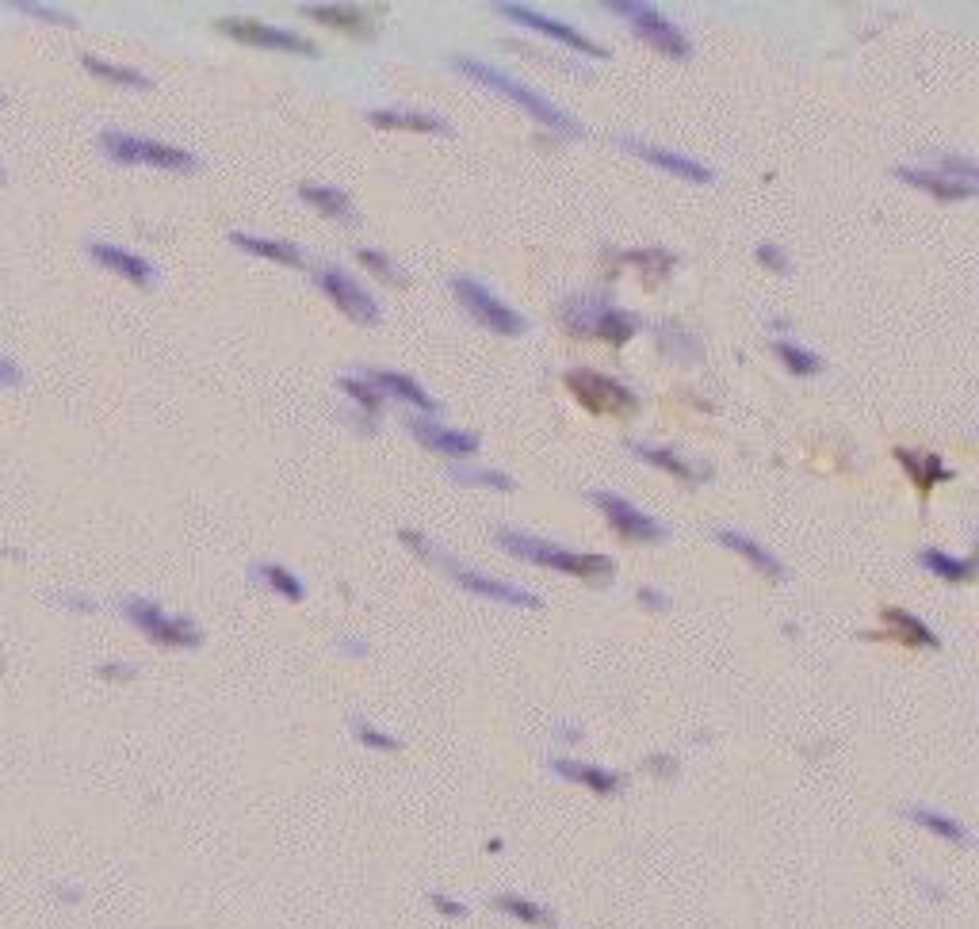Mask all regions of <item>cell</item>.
<instances>
[{
    "label": "cell",
    "instance_id": "cell-1",
    "mask_svg": "<svg viewBox=\"0 0 979 929\" xmlns=\"http://www.w3.org/2000/svg\"><path fill=\"white\" fill-rule=\"evenodd\" d=\"M452 62V69H459L463 77H471L475 85H482V88H494V92H501L505 100H513L517 108H524L536 123H544L547 130H555V134H566V138H578L582 134V123L570 115V111H563L555 100H547V96H540L536 88H528L524 81H517V77H509V73H501L498 65H490V62H482V58H471V54H452L448 58Z\"/></svg>",
    "mask_w": 979,
    "mask_h": 929
},
{
    "label": "cell",
    "instance_id": "cell-2",
    "mask_svg": "<svg viewBox=\"0 0 979 929\" xmlns=\"http://www.w3.org/2000/svg\"><path fill=\"white\" fill-rule=\"evenodd\" d=\"M498 547H505L509 555H517L524 562H536V566H551L559 574H570V578H586V582H605L616 574V562L605 559V555H582V551H566L559 543L536 540V536H524V532H509V528H498Z\"/></svg>",
    "mask_w": 979,
    "mask_h": 929
},
{
    "label": "cell",
    "instance_id": "cell-3",
    "mask_svg": "<svg viewBox=\"0 0 979 929\" xmlns=\"http://www.w3.org/2000/svg\"><path fill=\"white\" fill-rule=\"evenodd\" d=\"M96 146L115 165H150V169H165V173H196L199 169L196 153L169 146V142H157V138H146V134L100 130Z\"/></svg>",
    "mask_w": 979,
    "mask_h": 929
},
{
    "label": "cell",
    "instance_id": "cell-4",
    "mask_svg": "<svg viewBox=\"0 0 979 929\" xmlns=\"http://www.w3.org/2000/svg\"><path fill=\"white\" fill-rule=\"evenodd\" d=\"M559 314H563V325L574 337H597V341H609V345H624L639 329V322L631 314L612 306L609 299H593V295L566 299Z\"/></svg>",
    "mask_w": 979,
    "mask_h": 929
},
{
    "label": "cell",
    "instance_id": "cell-5",
    "mask_svg": "<svg viewBox=\"0 0 979 929\" xmlns=\"http://www.w3.org/2000/svg\"><path fill=\"white\" fill-rule=\"evenodd\" d=\"M123 616L131 620L150 643L157 647H169V650H196L203 643V631H199L188 616H173V612H165V608L157 605L153 597H127L123 601Z\"/></svg>",
    "mask_w": 979,
    "mask_h": 929
},
{
    "label": "cell",
    "instance_id": "cell-6",
    "mask_svg": "<svg viewBox=\"0 0 979 929\" xmlns=\"http://www.w3.org/2000/svg\"><path fill=\"white\" fill-rule=\"evenodd\" d=\"M566 387H570V394L589 413H597V417H631V413L639 410V394L635 390L593 368L566 371Z\"/></svg>",
    "mask_w": 979,
    "mask_h": 929
},
{
    "label": "cell",
    "instance_id": "cell-7",
    "mask_svg": "<svg viewBox=\"0 0 979 929\" xmlns=\"http://www.w3.org/2000/svg\"><path fill=\"white\" fill-rule=\"evenodd\" d=\"M452 291H456V299L463 306H467V314L475 318L479 325H486V329H494V333H501V337H521V333H528V318L524 314H517L513 306H505L490 291V287H482L479 280H471V276H452Z\"/></svg>",
    "mask_w": 979,
    "mask_h": 929
},
{
    "label": "cell",
    "instance_id": "cell-8",
    "mask_svg": "<svg viewBox=\"0 0 979 929\" xmlns=\"http://www.w3.org/2000/svg\"><path fill=\"white\" fill-rule=\"evenodd\" d=\"M605 8L609 12H620L624 20L631 23V31L643 39L647 46H654L658 54H670V58H689L693 54V46L689 39L677 31L674 23L666 20L654 4H631V0H605Z\"/></svg>",
    "mask_w": 979,
    "mask_h": 929
},
{
    "label": "cell",
    "instance_id": "cell-9",
    "mask_svg": "<svg viewBox=\"0 0 979 929\" xmlns=\"http://www.w3.org/2000/svg\"><path fill=\"white\" fill-rule=\"evenodd\" d=\"M421 559H433V562H444V570L456 578L463 589H471V593H479L486 601H501V605H513V608H540V597L532 593V589H524V585H513V582H501V578H486L479 570H471V566H463V562L448 559V555H440L433 543H429V551L421 555Z\"/></svg>",
    "mask_w": 979,
    "mask_h": 929
},
{
    "label": "cell",
    "instance_id": "cell-10",
    "mask_svg": "<svg viewBox=\"0 0 979 929\" xmlns=\"http://www.w3.org/2000/svg\"><path fill=\"white\" fill-rule=\"evenodd\" d=\"M589 501L605 513V520H609L612 532H616L620 540H628V543H662L666 540V528H662L654 517H647L643 509H635L628 497L612 494V490H593Z\"/></svg>",
    "mask_w": 979,
    "mask_h": 929
},
{
    "label": "cell",
    "instance_id": "cell-11",
    "mask_svg": "<svg viewBox=\"0 0 979 929\" xmlns=\"http://www.w3.org/2000/svg\"><path fill=\"white\" fill-rule=\"evenodd\" d=\"M318 287L326 291V299L341 314H349L356 325H379V303H375V295H371L364 283H356L345 272V268H318Z\"/></svg>",
    "mask_w": 979,
    "mask_h": 929
},
{
    "label": "cell",
    "instance_id": "cell-12",
    "mask_svg": "<svg viewBox=\"0 0 979 929\" xmlns=\"http://www.w3.org/2000/svg\"><path fill=\"white\" fill-rule=\"evenodd\" d=\"M498 12L505 16V20L521 23V27H528V31H536V35H547L551 43L566 46V50H578V54H589V58H609V50L597 46L589 35H582L578 27H570V23H563V20H551V16L528 8V4H498Z\"/></svg>",
    "mask_w": 979,
    "mask_h": 929
},
{
    "label": "cell",
    "instance_id": "cell-13",
    "mask_svg": "<svg viewBox=\"0 0 979 929\" xmlns=\"http://www.w3.org/2000/svg\"><path fill=\"white\" fill-rule=\"evenodd\" d=\"M218 31L222 35H230V39H238L245 46H261V50H283V54H306V58H318L322 50L303 39V35H295V31H287V27H272V23H261V20H222L218 23Z\"/></svg>",
    "mask_w": 979,
    "mask_h": 929
},
{
    "label": "cell",
    "instance_id": "cell-14",
    "mask_svg": "<svg viewBox=\"0 0 979 929\" xmlns=\"http://www.w3.org/2000/svg\"><path fill=\"white\" fill-rule=\"evenodd\" d=\"M616 146L635 153V157H643L647 165L662 169V173H674V176H681V180H689V184H712V180H716V173H712L704 161H697V157H685V153H677V150H662V146H651V142H639V138H631V134H620Z\"/></svg>",
    "mask_w": 979,
    "mask_h": 929
},
{
    "label": "cell",
    "instance_id": "cell-15",
    "mask_svg": "<svg viewBox=\"0 0 979 929\" xmlns=\"http://www.w3.org/2000/svg\"><path fill=\"white\" fill-rule=\"evenodd\" d=\"M88 257L96 260L100 268H108L115 276H123L127 283L134 287H153L157 283V268H153V260L138 257L131 249H123V245H111V241H88Z\"/></svg>",
    "mask_w": 979,
    "mask_h": 929
},
{
    "label": "cell",
    "instance_id": "cell-16",
    "mask_svg": "<svg viewBox=\"0 0 979 929\" xmlns=\"http://www.w3.org/2000/svg\"><path fill=\"white\" fill-rule=\"evenodd\" d=\"M410 433H414L425 448H433V452H440V455H452V459H467V455L479 452V436L448 429V425H440V421H433V417H410Z\"/></svg>",
    "mask_w": 979,
    "mask_h": 929
},
{
    "label": "cell",
    "instance_id": "cell-17",
    "mask_svg": "<svg viewBox=\"0 0 979 929\" xmlns=\"http://www.w3.org/2000/svg\"><path fill=\"white\" fill-rule=\"evenodd\" d=\"M364 383H371L379 394H394V398H402V402H410V406H417V410H425V413L440 410V402H436L433 394L421 387V383H414L410 375H402V371L368 368L364 371Z\"/></svg>",
    "mask_w": 979,
    "mask_h": 929
},
{
    "label": "cell",
    "instance_id": "cell-18",
    "mask_svg": "<svg viewBox=\"0 0 979 929\" xmlns=\"http://www.w3.org/2000/svg\"><path fill=\"white\" fill-rule=\"evenodd\" d=\"M895 176L907 180V184H914V188H922V192H930L934 199H941V203H960V199H972V195H976V184H964V180H953V176L930 173V169L899 165Z\"/></svg>",
    "mask_w": 979,
    "mask_h": 929
},
{
    "label": "cell",
    "instance_id": "cell-19",
    "mask_svg": "<svg viewBox=\"0 0 979 929\" xmlns=\"http://www.w3.org/2000/svg\"><path fill=\"white\" fill-rule=\"evenodd\" d=\"M551 769H555L563 780L586 784L589 792H597V796H612V792H620V788H624V777H620V773H609V769H601V765H586V761L555 757V761H551Z\"/></svg>",
    "mask_w": 979,
    "mask_h": 929
},
{
    "label": "cell",
    "instance_id": "cell-20",
    "mask_svg": "<svg viewBox=\"0 0 979 929\" xmlns=\"http://www.w3.org/2000/svg\"><path fill=\"white\" fill-rule=\"evenodd\" d=\"M716 540L723 543V547H731L735 555H742V559L750 562L754 570L769 574V578H777V582H784V578H788V570L781 566V559H777V555H769V551H765V547L754 540V536H746V532H735V528H719Z\"/></svg>",
    "mask_w": 979,
    "mask_h": 929
},
{
    "label": "cell",
    "instance_id": "cell-21",
    "mask_svg": "<svg viewBox=\"0 0 979 929\" xmlns=\"http://www.w3.org/2000/svg\"><path fill=\"white\" fill-rule=\"evenodd\" d=\"M371 127L383 130H417V134H448V119H440L433 111H402V108H379L368 115Z\"/></svg>",
    "mask_w": 979,
    "mask_h": 929
},
{
    "label": "cell",
    "instance_id": "cell-22",
    "mask_svg": "<svg viewBox=\"0 0 979 929\" xmlns=\"http://www.w3.org/2000/svg\"><path fill=\"white\" fill-rule=\"evenodd\" d=\"M628 452L635 455V459H643V463H651V467H658V471H666V475H674V478H681V482H689V486H697L700 478H708L700 467H693L685 455H677V452H670V448H654V444H628Z\"/></svg>",
    "mask_w": 979,
    "mask_h": 929
},
{
    "label": "cell",
    "instance_id": "cell-23",
    "mask_svg": "<svg viewBox=\"0 0 979 929\" xmlns=\"http://www.w3.org/2000/svg\"><path fill=\"white\" fill-rule=\"evenodd\" d=\"M903 815L911 822H918L922 830H930L934 838H945V842L953 845H972V834H968V826L957 822L953 815H941L934 807H922V803H911V807H903Z\"/></svg>",
    "mask_w": 979,
    "mask_h": 929
},
{
    "label": "cell",
    "instance_id": "cell-24",
    "mask_svg": "<svg viewBox=\"0 0 979 929\" xmlns=\"http://www.w3.org/2000/svg\"><path fill=\"white\" fill-rule=\"evenodd\" d=\"M230 245H238V249H245V253H253V257H261V260L287 264V268H306V257L295 249V245H287V241L257 238V234H241V230H234V234H230Z\"/></svg>",
    "mask_w": 979,
    "mask_h": 929
},
{
    "label": "cell",
    "instance_id": "cell-25",
    "mask_svg": "<svg viewBox=\"0 0 979 929\" xmlns=\"http://www.w3.org/2000/svg\"><path fill=\"white\" fill-rule=\"evenodd\" d=\"M880 616H884V624H888V635H895L899 643H907V647H930V650L941 647V639H937L934 631L922 624L918 616H911V612H903V608H884Z\"/></svg>",
    "mask_w": 979,
    "mask_h": 929
},
{
    "label": "cell",
    "instance_id": "cell-26",
    "mask_svg": "<svg viewBox=\"0 0 979 929\" xmlns=\"http://www.w3.org/2000/svg\"><path fill=\"white\" fill-rule=\"evenodd\" d=\"M895 459H899V463L911 471V482L918 486V494H922V497L930 494L937 482H949V478H953V471H949V467H945L937 455H914V452H907V448H899V452H895Z\"/></svg>",
    "mask_w": 979,
    "mask_h": 929
},
{
    "label": "cell",
    "instance_id": "cell-27",
    "mask_svg": "<svg viewBox=\"0 0 979 929\" xmlns=\"http://www.w3.org/2000/svg\"><path fill=\"white\" fill-rule=\"evenodd\" d=\"M494 907L501 914H509V918H517L524 926H540V929H555V910H547L544 903H532V899H524L517 891H505L494 899Z\"/></svg>",
    "mask_w": 979,
    "mask_h": 929
},
{
    "label": "cell",
    "instance_id": "cell-28",
    "mask_svg": "<svg viewBox=\"0 0 979 929\" xmlns=\"http://www.w3.org/2000/svg\"><path fill=\"white\" fill-rule=\"evenodd\" d=\"M299 195H303L310 207H318L322 215L341 218V222H352L356 218V207L352 199L341 188H326V184H299Z\"/></svg>",
    "mask_w": 979,
    "mask_h": 929
},
{
    "label": "cell",
    "instance_id": "cell-29",
    "mask_svg": "<svg viewBox=\"0 0 979 929\" xmlns=\"http://www.w3.org/2000/svg\"><path fill=\"white\" fill-rule=\"evenodd\" d=\"M303 16L326 23V27H345V31H368V12L364 8H349V4H310Z\"/></svg>",
    "mask_w": 979,
    "mask_h": 929
},
{
    "label": "cell",
    "instance_id": "cell-30",
    "mask_svg": "<svg viewBox=\"0 0 979 929\" xmlns=\"http://www.w3.org/2000/svg\"><path fill=\"white\" fill-rule=\"evenodd\" d=\"M918 559H922V566H926L930 574L945 578V582H972V578H976V562L953 559V555H945V551H937V547H926Z\"/></svg>",
    "mask_w": 979,
    "mask_h": 929
},
{
    "label": "cell",
    "instance_id": "cell-31",
    "mask_svg": "<svg viewBox=\"0 0 979 929\" xmlns=\"http://www.w3.org/2000/svg\"><path fill=\"white\" fill-rule=\"evenodd\" d=\"M85 69L92 77H100V81H108V85H123V88H153V81L146 73H138V69H127V65H115V62H104V58H96V54H85L81 58Z\"/></svg>",
    "mask_w": 979,
    "mask_h": 929
},
{
    "label": "cell",
    "instance_id": "cell-32",
    "mask_svg": "<svg viewBox=\"0 0 979 929\" xmlns=\"http://www.w3.org/2000/svg\"><path fill=\"white\" fill-rule=\"evenodd\" d=\"M253 578L257 582H264L268 589H276L280 597H287V601H303L306 597V589H303V582L287 570V566H280V562H257L253 566Z\"/></svg>",
    "mask_w": 979,
    "mask_h": 929
},
{
    "label": "cell",
    "instance_id": "cell-33",
    "mask_svg": "<svg viewBox=\"0 0 979 929\" xmlns=\"http://www.w3.org/2000/svg\"><path fill=\"white\" fill-rule=\"evenodd\" d=\"M773 352L781 356L784 368L792 371V375H800V379H804V375H819V371H823V360H819L811 348L796 345V341H777V345H773Z\"/></svg>",
    "mask_w": 979,
    "mask_h": 929
},
{
    "label": "cell",
    "instance_id": "cell-34",
    "mask_svg": "<svg viewBox=\"0 0 979 929\" xmlns=\"http://www.w3.org/2000/svg\"><path fill=\"white\" fill-rule=\"evenodd\" d=\"M12 12H23L31 20L43 23H58V27H77V16H69L66 8H54V4H35V0H16Z\"/></svg>",
    "mask_w": 979,
    "mask_h": 929
},
{
    "label": "cell",
    "instance_id": "cell-35",
    "mask_svg": "<svg viewBox=\"0 0 979 929\" xmlns=\"http://www.w3.org/2000/svg\"><path fill=\"white\" fill-rule=\"evenodd\" d=\"M360 260H364V268H371L379 280L394 283V287H406V283H410V276H406L398 264H391V257H383L379 249H360Z\"/></svg>",
    "mask_w": 979,
    "mask_h": 929
},
{
    "label": "cell",
    "instance_id": "cell-36",
    "mask_svg": "<svg viewBox=\"0 0 979 929\" xmlns=\"http://www.w3.org/2000/svg\"><path fill=\"white\" fill-rule=\"evenodd\" d=\"M452 482H459V486H490V490H513L517 486L513 478L501 475V471H467V467H456Z\"/></svg>",
    "mask_w": 979,
    "mask_h": 929
},
{
    "label": "cell",
    "instance_id": "cell-37",
    "mask_svg": "<svg viewBox=\"0 0 979 929\" xmlns=\"http://www.w3.org/2000/svg\"><path fill=\"white\" fill-rule=\"evenodd\" d=\"M352 735L360 738L364 746H371V750H383V754L402 750V742H398V738L387 735V731H379V727H371V723H364V719H352Z\"/></svg>",
    "mask_w": 979,
    "mask_h": 929
},
{
    "label": "cell",
    "instance_id": "cell-38",
    "mask_svg": "<svg viewBox=\"0 0 979 929\" xmlns=\"http://www.w3.org/2000/svg\"><path fill=\"white\" fill-rule=\"evenodd\" d=\"M337 383H341V390H345V394H352V398H356V402H360L368 413H379V406H383V394L371 387V383H360V379H352V375H341Z\"/></svg>",
    "mask_w": 979,
    "mask_h": 929
},
{
    "label": "cell",
    "instance_id": "cell-39",
    "mask_svg": "<svg viewBox=\"0 0 979 929\" xmlns=\"http://www.w3.org/2000/svg\"><path fill=\"white\" fill-rule=\"evenodd\" d=\"M96 673L104 681H131V677H138V666L134 662H104V666H96Z\"/></svg>",
    "mask_w": 979,
    "mask_h": 929
},
{
    "label": "cell",
    "instance_id": "cell-40",
    "mask_svg": "<svg viewBox=\"0 0 979 929\" xmlns=\"http://www.w3.org/2000/svg\"><path fill=\"white\" fill-rule=\"evenodd\" d=\"M23 383V368L12 356H0V390H12Z\"/></svg>",
    "mask_w": 979,
    "mask_h": 929
},
{
    "label": "cell",
    "instance_id": "cell-41",
    "mask_svg": "<svg viewBox=\"0 0 979 929\" xmlns=\"http://www.w3.org/2000/svg\"><path fill=\"white\" fill-rule=\"evenodd\" d=\"M429 903H433L444 918H463V914H467V907H463V903H456V899H448L444 891H433V895H429Z\"/></svg>",
    "mask_w": 979,
    "mask_h": 929
},
{
    "label": "cell",
    "instance_id": "cell-42",
    "mask_svg": "<svg viewBox=\"0 0 979 929\" xmlns=\"http://www.w3.org/2000/svg\"><path fill=\"white\" fill-rule=\"evenodd\" d=\"M58 605L69 612H96V601H88L85 593H58Z\"/></svg>",
    "mask_w": 979,
    "mask_h": 929
},
{
    "label": "cell",
    "instance_id": "cell-43",
    "mask_svg": "<svg viewBox=\"0 0 979 929\" xmlns=\"http://www.w3.org/2000/svg\"><path fill=\"white\" fill-rule=\"evenodd\" d=\"M758 257H762L773 272H788V257H784L777 245H758Z\"/></svg>",
    "mask_w": 979,
    "mask_h": 929
},
{
    "label": "cell",
    "instance_id": "cell-44",
    "mask_svg": "<svg viewBox=\"0 0 979 929\" xmlns=\"http://www.w3.org/2000/svg\"><path fill=\"white\" fill-rule=\"evenodd\" d=\"M639 601H643V605H651V608H658V612H662V608H670V601H666L658 589H639Z\"/></svg>",
    "mask_w": 979,
    "mask_h": 929
},
{
    "label": "cell",
    "instance_id": "cell-45",
    "mask_svg": "<svg viewBox=\"0 0 979 929\" xmlns=\"http://www.w3.org/2000/svg\"><path fill=\"white\" fill-rule=\"evenodd\" d=\"M54 895H58V903H81V887L77 884H58Z\"/></svg>",
    "mask_w": 979,
    "mask_h": 929
},
{
    "label": "cell",
    "instance_id": "cell-46",
    "mask_svg": "<svg viewBox=\"0 0 979 929\" xmlns=\"http://www.w3.org/2000/svg\"><path fill=\"white\" fill-rule=\"evenodd\" d=\"M651 765H658V773H666V777H670V773H677L674 757H651Z\"/></svg>",
    "mask_w": 979,
    "mask_h": 929
},
{
    "label": "cell",
    "instance_id": "cell-47",
    "mask_svg": "<svg viewBox=\"0 0 979 929\" xmlns=\"http://www.w3.org/2000/svg\"><path fill=\"white\" fill-rule=\"evenodd\" d=\"M559 738H563V742H578L582 731H578V727H559Z\"/></svg>",
    "mask_w": 979,
    "mask_h": 929
},
{
    "label": "cell",
    "instance_id": "cell-48",
    "mask_svg": "<svg viewBox=\"0 0 979 929\" xmlns=\"http://www.w3.org/2000/svg\"><path fill=\"white\" fill-rule=\"evenodd\" d=\"M345 650H349V654H368V647H364L360 639H349V643H345Z\"/></svg>",
    "mask_w": 979,
    "mask_h": 929
},
{
    "label": "cell",
    "instance_id": "cell-49",
    "mask_svg": "<svg viewBox=\"0 0 979 929\" xmlns=\"http://www.w3.org/2000/svg\"><path fill=\"white\" fill-rule=\"evenodd\" d=\"M0 180H8V169H4V165H0Z\"/></svg>",
    "mask_w": 979,
    "mask_h": 929
},
{
    "label": "cell",
    "instance_id": "cell-50",
    "mask_svg": "<svg viewBox=\"0 0 979 929\" xmlns=\"http://www.w3.org/2000/svg\"><path fill=\"white\" fill-rule=\"evenodd\" d=\"M0 670H4V662H0Z\"/></svg>",
    "mask_w": 979,
    "mask_h": 929
}]
</instances>
